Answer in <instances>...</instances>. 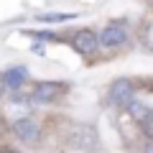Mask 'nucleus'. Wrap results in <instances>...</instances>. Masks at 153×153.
Returning a JSON list of instances; mask_svg holds the SVG:
<instances>
[{"label":"nucleus","mask_w":153,"mask_h":153,"mask_svg":"<svg viewBox=\"0 0 153 153\" xmlns=\"http://www.w3.org/2000/svg\"><path fill=\"white\" fill-rule=\"evenodd\" d=\"M0 153H21V151H16V148H10V146H0Z\"/></svg>","instance_id":"10"},{"label":"nucleus","mask_w":153,"mask_h":153,"mask_svg":"<svg viewBox=\"0 0 153 153\" xmlns=\"http://www.w3.org/2000/svg\"><path fill=\"white\" fill-rule=\"evenodd\" d=\"M107 97H110V105H115V107H128V105L133 102V82L125 79V76L115 79V82L110 84Z\"/></svg>","instance_id":"1"},{"label":"nucleus","mask_w":153,"mask_h":153,"mask_svg":"<svg viewBox=\"0 0 153 153\" xmlns=\"http://www.w3.org/2000/svg\"><path fill=\"white\" fill-rule=\"evenodd\" d=\"M3 92H5V79L0 76V97H3Z\"/></svg>","instance_id":"12"},{"label":"nucleus","mask_w":153,"mask_h":153,"mask_svg":"<svg viewBox=\"0 0 153 153\" xmlns=\"http://www.w3.org/2000/svg\"><path fill=\"white\" fill-rule=\"evenodd\" d=\"M125 41H128V31L123 26H117V23H110V26L100 33V46H105V49H117V46H123Z\"/></svg>","instance_id":"4"},{"label":"nucleus","mask_w":153,"mask_h":153,"mask_svg":"<svg viewBox=\"0 0 153 153\" xmlns=\"http://www.w3.org/2000/svg\"><path fill=\"white\" fill-rule=\"evenodd\" d=\"M3 79H5L8 89H21L23 82L28 79V69L26 66H13V69H8L5 74H3Z\"/></svg>","instance_id":"6"},{"label":"nucleus","mask_w":153,"mask_h":153,"mask_svg":"<svg viewBox=\"0 0 153 153\" xmlns=\"http://www.w3.org/2000/svg\"><path fill=\"white\" fill-rule=\"evenodd\" d=\"M128 112H130V117H133L135 123H140V125H143L146 120H151V117H153V110L146 107L143 102H138V100H133V102L128 105Z\"/></svg>","instance_id":"7"},{"label":"nucleus","mask_w":153,"mask_h":153,"mask_svg":"<svg viewBox=\"0 0 153 153\" xmlns=\"http://www.w3.org/2000/svg\"><path fill=\"white\" fill-rule=\"evenodd\" d=\"M41 23H64V21H71V18H76L74 13H41V16H36Z\"/></svg>","instance_id":"8"},{"label":"nucleus","mask_w":153,"mask_h":153,"mask_svg":"<svg viewBox=\"0 0 153 153\" xmlns=\"http://www.w3.org/2000/svg\"><path fill=\"white\" fill-rule=\"evenodd\" d=\"M71 46H74L76 54L92 56L94 51H97V46H100V33L89 31V28H82V31H76L74 36H71Z\"/></svg>","instance_id":"2"},{"label":"nucleus","mask_w":153,"mask_h":153,"mask_svg":"<svg viewBox=\"0 0 153 153\" xmlns=\"http://www.w3.org/2000/svg\"><path fill=\"white\" fill-rule=\"evenodd\" d=\"M13 133H16L21 140H26V143H36L38 140V125L33 123V117H18L16 123H13Z\"/></svg>","instance_id":"5"},{"label":"nucleus","mask_w":153,"mask_h":153,"mask_svg":"<svg viewBox=\"0 0 153 153\" xmlns=\"http://www.w3.org/2000/svg\"><path fill=\"white\" fill-rule=\"evenodd\" d=\"M64 84L61 82H38L36 87H33V94L31 97L36 100V102H54V100L61 97V92H64Z\"/></svg>","instance_id":"3"},{"label":"nucleus","mask_w":153,"mask_h":153,"mask_svg":"<svg viewBox=\"0 0 153 153\" xmlns=\"http://www.w3.org/2000/svg\"><path fill=\"white\" fill-rule=\"evenodd\" d=\"M23 36L38 38V41H56V33H51V31H23Z\"/></svg>","instance_id":"9"},{"label":"nucleus","mask_w":153,"mask_h":153,"mask_svg":"<svg viewBox=\"0 0 153 153\" xmlns=\"http://www.w3.org/2000/svg\"><path fill=\"white\" fill-rule=\"evenodd\" d=\"M143 153H153V140L146 143V148H143Z\"/></svg>","instance_id":"11"}]
</instances>
